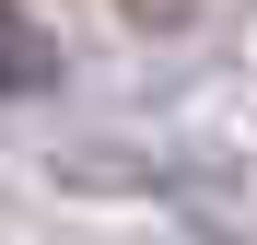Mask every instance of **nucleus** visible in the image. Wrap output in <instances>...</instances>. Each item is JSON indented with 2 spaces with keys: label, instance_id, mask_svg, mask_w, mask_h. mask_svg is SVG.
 <instances>
[{
  "label": "nucleus",
  "instance_id": "obj_1",
  "mask_svg": "<svg viewBox=\"0 0 257 245\" xmlns=\"http://www.w3.org/2000/svg\"><path fill=\"white\" fill-rule=\"evenodd\" d=\"M47 82H59V47L12 12V0H0V94H47Z\"/></svg>",
  "mask_w": 257,
  "mask_h": 245
}]
</instances>
